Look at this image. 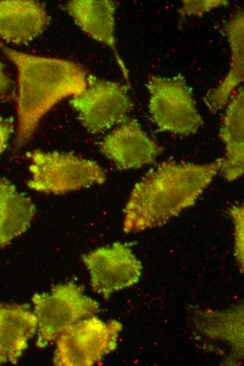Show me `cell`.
Wrapping results in <instances>:
<instances>
[{
	"instance_id": "6da1fadb",
	"label": "cell",
	"mask_w": 244,
	"mask_h": 366,
	"mask_svg": "<svg viewBox=\"0 0 244 366\" xmlns=\"http://www.w3.org/2000/svg\"><path fill=\"white\" fill-rule=\"evenodd\" d=\"M222 158L197 165L162 163L133 187L123 210V230L159 227L193 206L220 170Z\"/></svg>"
},
{
	"instance_id": "7a4b0ae2",
	"label": "cell",
	"mask_w": 244,
	"mask_h": 366,
	"mask_svg": "<svg viewBox=\"0 0 244 366\" xmlns=\"http://www.w3.org/2000/svg\"><path fill=\"white\" fill-rule=\"evenodd\" d=\"M0 49L18 70L15 144L21 146L32 138L41 119L53 106L85 91L88 75L68 60L29 54L4 44Z\"/></svg>"
},
{
	"instance_id": "3957f363",
	"label": "cell",
	"mask_w": 244,
	"mask_h": 366,
	"mask_svg": "<svg viewBox=\"0 0 244 366\" xmlns=\"http://www.w3.org/2000/svg\"><path fill=\"white\" fill-rule=\"evenodd\" d=\"M32 177L28 187L35 191L64 194L102 184L106 175L95 161L57 151L27 153Z\"/></svg>"
},
{
	"instance_id": "277c9868",
	"label": "cell",
	"mask_w": 244,
	"mask_h": 366,
	"mask_svg": "<svg viewBox=\"0 0 244 366\" xmlns=\"http://www.w3.org/2000/svg\"><path fill=\"white\" fill-rule=\"evenodd\" d=\"M32 299L37 318L36 345L39 348L56 341L74 324L100 311L99 303L72 282L57 285L50 293L35 294Z\"/></svg>"
},
{
	"instance_id": "5b68a950",
	"label": "cell",
	"mask_w": 244,
	"mask_h": 366,
	"mask_svg": "<svg viewBox=\"0 0 244 366\" xmlns=\"http://www.w3.org/2000/svg\"><path fill=\"white\" fill-rule=\"evenodd\" d=\"M146 86L149 93V111L160 130L189 135L203 125L191 89L182 75H153Z\"/></svg>"
},
{
	"instance_id": "8992f818",
	"label": "cell",
	"mask_w": 244,
	"mask_h": 366,
	"mask_svg": "<svg viewBox=\"0 0 244 366\" xmlns=\"http://www.w3.org/2000/svg\"><path fill=\"white\" fill-rule=\"evenodd\" d=\"M122 324L104 322L95 316L74 324L56 339L53 364L57 366H90L114 351Z\"/></svg>"
},
{
	"instance_id": "52a82bcc",
	"label": "cell",
	"mask_w": 244,
	"mask_h": 366,
	"mask_svg": "<svg viewBox=\"0 0 244 366\" xmlns=\"http://www.w3.org/2000/svg\"><path fill=\"white\" fill-rule=\"evenodd\" d=\"M128 90L126 85L89 75L86 89L73 96L70 104L85 128L97 134L127 118L133 106Z\"/></svg>"
},
{
	"instance_id": "ba28073f",
	"label": "cell",
	"mask_w": 244,
	"mask_h": 366,
	"mask_svg": "<svg viewBox=\"0 0 244 366\" xmlns=\"http://www.w3.org/2000/svg\"><path fill=\"white\" fill-rule=\"evenodd\" d=\"M93 290L107 299L111 294L137 284L142 265L128 245L116 242L82 256Z\"/></svg>"
},
{
	"instance_id": "9c48e42d",
	"label": "cell",
	"mask_w": 244,
	"mask_h": 366,
	"mask_svg": "<svg viewBox=\"0 0 244 366\" xmlns=\"http://www.w3.org/2000/svg\"><path fill=\"white\" fill-rule=\"evenodd\" d=\"M100 151L123 170L152 163L163 149L134 118H126L99 144Z\"/></svg>"
},
{
	"instance_id": "30bf717a",
	"label": "cell",
	"mask_w": 244,
	"mask_h": 366,
	"mask_svg": "<svg viewBox=\"0 0 244 366\" xmlns=\"http://www.w3.org/2000/svg\"><path fill=\"white\" fill-rule=\"evenodd\" d=\"M49 16L44 5L31 0L0 1V39L15 44L34 40L46 29Z\"/></svg>"
},
{
	"instance_id": "8fae6325",
	"label": "cell",
	"mask_w": 244,
	"mask_h": 366,
	"mask_svg": "<svg viewBox=\"0 0 244 366\" xmlns=\"http://www.w3.org/2000/svg\"><path fill=\"white\" fill-rule=\"evenodd\" d=\"M65 8L76 24L88 35L110 47L127 78L125 65L118 56L115 44V4L110 0H74Z\"/></svg>"
},
{
	"instance_id": "7c38bea8",
	"label": "cell",
	"mask_w": 244,
	"mask_h": 366,
	"mask_svg": "<svg viewBox=\"0 0 244 366\" xmlns=\"http://www.w3.org/2000/svg\"><path fill=\"white\" fill-rule=\"evenodd\" d=\"M37 331V318L28 308L0 306V365L15 364Z\"/></svg>"
},
{
	"instance_id": "4fadbf2b",
	"label": "cell",
	"mask_w": 244,
	"mask_h": 366,
	"mask_svg": "<svg viewBox=\"0 0 244 366\" xmlns=\"http://www.w3.org/2000/svg\"><path fill=\"white\" fill-rule=\"evenodd\" d=\"M241 87L231 98L222 121L219 137L226 156L220 171L228 181L240 177L244 170V94Z\"/></svg>"
},
{
	"instance_id": "5bb4252c",
	"label": "cell",
	"mask_w": 244,
	"mask_h": 366,
	"mask_svg": "<svg viewBox=\"0 0 244 366\" xmlns=\"http://www.w3.org/2000/svg\"><path fill=\"white\" fill-rule=\"evenodd\" d=\"M224 32L231 47L229 70L224 79L204 98L209 110L215 113L229 101L232 92L243 81L244 76V15L240 10L225 24Z\"/></svg>"
},
{
	"instance_id": "9a60e30c",
	"label": "cell",
	"mask_w": 244,
	"mask_h": 366,
	"mask_svg": "<svg viewBox=\"0 0 244 366\" xmlns=\"http://www.w3.org/2000/svg\"><path fill=\"white\" fill-rule=\"evenodd\" d=\"M35 213L31 199L8 179L0 177V247L25 232Z\"/></svg>"
},
{
	"instance_id": "2e32d148",
	"label": "cell",
	"mask_w": 244,
	"mask_h": 366,
	"mask_svg": "<svg viewBox=\"0 0 244 366\" xmlns=\"http://www.w3.org/2000/svg\"><path fill=\"white\" fill-rule=\"evenodd\" d=\"M196 319L200 332L212 339L228 342L235 351L243 354V305L222 313L202 312Z\"/></svg>"
},
{
	"instance_id": "e0dca14e",
	"label": "cell",
	"mask_w": 244,
	"mask_h": 366,
	"mask_svg": "<svg viewBox=\"0 0 244 366\" xmlns=\"http://www.w3.org/2000/svg\"><path fill=\"white\" fill-rule=\"evenodd\" d=\"M234 224L235 255L240 268H243V206H232L229 209Z\"/></svg>"
},
{
	"instance_id": "ac0fdd59",
	"label": "cell",
	"mask_w": 244,
	"mask_h": 366,
	"mask_svg": "<svg viewBox=\"0 0 244 366\" xmlns=\"http://www.w3.org/2000/svg\"><path fill=\"white\" fill-rule=\"evenodd\" d=\"M229 4L225 0L182 1L179 13L182 18L186 16H201L215 8Z\"/></svg>"
},
{
	"instance_id": "d6986e66",
	"label": "cell",
	"mask_w": 244,
	"mask_h": 366,
	"mask_svg": "<svg viewBox=\"0 0 244 366\" xmlns=\"http://www.w3.org/2000/svg\"><path fill=\"white\" fill-rule=\"evenodd\" d=\"M13 129L10 119L0 118V155L6 149Z\"/></svg>"
},
{
	"instance_id": "ffe728a7",
	"label": "cell",
	"mask_w": 244,
	"mask_h": 366,
	"mask_svg": "<svg viewBox=\"0 0 244 366\" xmlns=\"http://www.w3.org/2000/svg\"><path fill=\"white\" fill-rule=\"evenodd\" d=\"M11 82L6 74L4 66L0 62V95L6 94L11 88Z\"/></svg>"
}]
</instances>
